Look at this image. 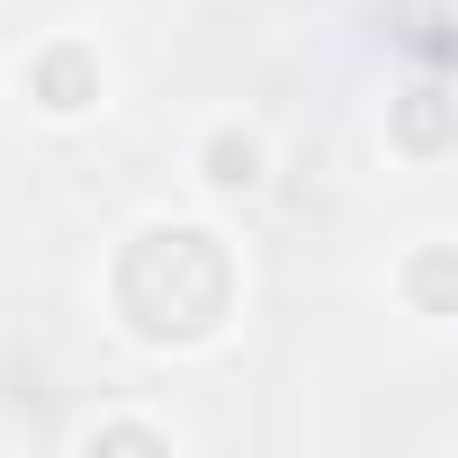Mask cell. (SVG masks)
<instances>
[{
  "label": "cell",
  "mask_w": 458,
  "mask_h": 458,
  "mask_svg": "<svg viewBox=\"0 0 458 458\" xmlns=\"http://www.w3.org/2000/svg\"><path fill=\"white\" fill-rule=\"evenodd\" d=\"M234 306V261L207 225H153L117 261V315L144 342H198Z\"/></svg>",
  "instance_id": "obj_1"
},
{
  "label": "cell",
  "mask_w": 458,
  "mask_h": 458,
  "mask_svg": "<svg viewBox=\"0 0 458 458\" xmlns=\"http://www.w3.org/2000/svg\"><path fill=\"white\" fill-rule=\"evenodd\" d=\"M28 99H46L55 117H72V108L99 99V64H90L81 46H46V55L28 64Z\"/></svg>",
  "instance_id": "obj_2"
},
{
  "label": "cell",
  "mask_w": 458,
  "mask_h": 458,
  "mask_svg": "<svg viewBox=\"0 0 458 458\" xmlns=\"http://www.w3.org/2000/svg\"><path fill=\"white\" fill-rule=\"evenodd\" d=\"M395 144H404V153H440V144H449V90H440V81L404 90V108H395Z\"/></svg>",
  "instance_id": "obj_3"
},
{
  "label": "cell",
  "mask_w": 458,
  "mask_h": 458,
  "mask_svg": "<svg viewBox=\"0 0 458 458\" xmlns=\"http://www.w3.org/2000/svg\"><path fill=\"white\" fill-rule=\"evenodd\" d=\"M207 180H216V189H252V180H261V144H252L243 126L207 135Z\"/></svg>",
  "instance_id": "obj_4"
},
{
  "label": "cell",
  "mask_w": 458,
  "mask_h": 458,
  "mask_svg": "<svg viewBox=\"0 0 458 458\" xmlns=\"http://www.w3.org/2000/svg\"><path fill=\"white\" fill-rule=\"evenodd\" d=\"M449 297H458V261H449V243H431L413 261V306L422 315H449Z\"/></svg>",
  "instance_id": "obj_5"
},
{
  "label": "cell",
  "mask_w": 458,
  "mask_h": 458,
  "mask_svg": "<svg viewBox=\"0 0 458 458\" xmlns=\"http://www.w3.org/2000/svg\"><path fill=\"white\" fill-rule=\"evenodd\" d=\"M90 449H162V431H144V422H99Z\"/></svg>",
  "instance_id": "obj_6"
}]
</instances>
